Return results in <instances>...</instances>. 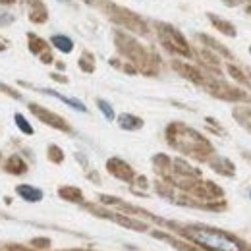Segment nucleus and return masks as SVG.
<instances>
[{
	"instance_id": "obj_1",
	"label": "nucleus",
	"mask_w": 251,
	"mask_h": 251,
	"mask_svg": "<svg viewBox=\"0 0 251 251\" xmlns=\"http://www.w3.org/2000/svg\"><path fill=\"white\" fill-rule=\"evenodd\" d=\"M191 236H193L199 244H203V246H207V248H211V250L240 251V246H238L234 240L226 238V236L220 234V232H213V230H195V232H191Z\"/></svg>"
},
{
	"instance_id": "obj_5",
	"label": "nucleus",
	"mask_w": 251,
	"mask_h": 251,
	"mask_svg": "<svg viewBox=\"0 0 251 251\" xmlns=\"http://www.w3.org/2000/svg\"><path fill=\"white\" fill-rule=\"evenodd\" d=\"M16 124L20 126V127H22V129H24L25 133H33V127L29 124H27V120H25V118H24L22 114H16Z\"/></svg>"
},
{
	"instance_id": "obj_3",
	"label": "nucleus",
	"mask_w": 251,
	"mask_h": 251,
	"mask_svg": "<svg viewBox=\"0 0 251 251\" xmlns=\"http://www.w3.org/2000/svg\"><path fill=\"white\" fill-rule=\"evenodd\" d=\"M52 45H54L58 50H62V52H70V50L74 49V43H72L68 37H64V35H54V37H52Z\"/></svg>"
},
{
	"instance_id": "obj_7",
	"label": "nucleus",
	"mask_w": 251,
	"mask_h": 251,
	"mask_svg": "<svg viewBox=\"0 0 251 251\" xmlns=\"http://www.w3.org/2000/svg\"><path fill=\"white\" fill-rule=\"evenodd\" d=\"M60 2H64V0H60Z\"/></svg>"
},
{
	"instance_id": "obj_6",
	"label": "nucleus",
	"mask_w": 251,
	"mask_h": 251,
	"mask_svg": "<svg viewBox=\"0 0 251 251\" xmlns=\"http://www.w3.org/2000/svg\"><path fill=\"white\" fill-rule=\"evenodd\" d=\"M99 108L104 112V116H106L108 120H112V118H114V110L110 108V104H108V102H104V100H99Z\"/></svg>"
},
{
	"instance_id": "obj_2",
	"label": "nucleus",
	"mask_w": 251,
	"mask_h": 251,
	"mask_svg": "<svg viewBox=\"0 0 251 251\" xmlns=\"http://www.w3.org/2000/svg\"><path fill=\"white\" fill-rule=\"evenodd\" d=\"M18 193L27 201H41L43 199V191L31 188V186H18Z\"/></svg>"
},
{
	"instance_id": "obj_4",
	"label": "nucleus",
	"mask_w": 251,
	"mask_h": 251,
	"mask_svg": "<svg viewBox=\"0 0 251 251\" xmlns=\"http://www.w3.org/2000/svg\"><path fill=\"white\" fill-rule=\"evenodd\" d=\"M49 95H52V97H56V99H60L62 102H66V104H70V106H74L75 110H81V112H85V106L79 102V100H75V99H68V97H64V95H58L54 93V91H47Z\"/></svg>"
}]
</instances>
